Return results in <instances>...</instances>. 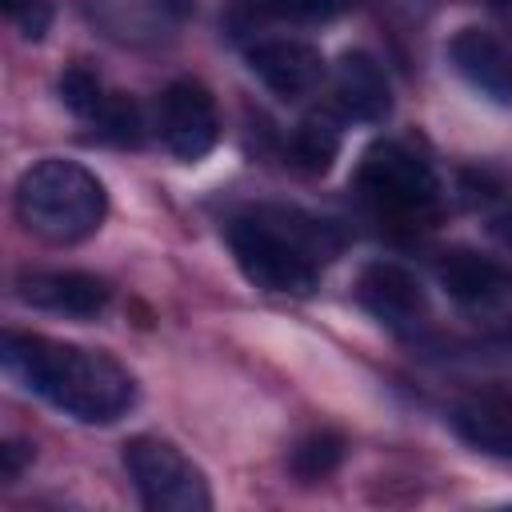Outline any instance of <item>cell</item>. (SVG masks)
Instances as JSON below:
<instances>
[{"mask_svg":"<svg viewBox=\"0 0 512 512\" xmlns=\"http://www.w3.org/2000/svg\"><path fill=\"white\" fill-rule=\"evenodd\" d=\"M4 368L56 404L60 412L84 420V424H112L120 420L132 400L136 384L132 376L104 352L60 344L48 336H28V332H8L4 336Z\"/></svg>","mask_w":512,"mask_h":512,"instance_id":"obj_1","label":"cell"},{"mask_svg":"<svg viewBox=\"0 0 512 512\" xmlns=\"http://www.w3.org/2000/svg\"><path fill=\"white\" fill-rule=\"evenodd\" d=\"M340 232L328 220H312L304 212L264 208L232 220L228 248L240 272L264 288L284 296H308L316 288V268L340 252Z\"/></svg>","mask_w":512,"mask_h":512,"instance_id":"obj_2","label":"cell"},{"mask_svg":"<svg viewBox=\"0 0 512 512\" xmlns=\"http://www.w3.org/2000/svg\"><path fill=\"white\" fill-rule=\"evenodd\" d=\"M16 212L24 228L40 240L76 244L100 228L108 212V192L76 160H40L16 184Z\"/></svg>","mask_w":512,"mask_h":512,"instance_id":"obj_3","label":"cell"},{"mask_svg":"<svg viewBox=\"0 0 512 512\" xmlns=\"http://www.w3.org/2000/svg\"><path fill=\"white\" fill-rule=\"evenodd\" d=\"M356 192L376 216L400 224H424L440 204V184L428 160H420L408 144L396 140H384L364 152L356 168Z\"/></svg>","mask_w":512,"mask_h":512,"instance_id":"obj_4","label":"cell"},{"mask_svg":"<svg viewBox=\"0 0 512 512\" xmlns=\"http://www.w3.org/2000/svg\"><path fill=\"white\" fill-rule=\"evenodd\" d=\"M128 476L152 512H208L212 492L204 472L168 440L160 436H136L124 448Z\"/></svg>","mask_w":512,"mask_h":512,"instance_id":"obj_5","label":"cell"},{"mask_svg":"<svg viewBox=\"0 0 512 512\" xmlns=\"http://www.w3.org/2000/svg\"><path fill=\"white\" fill-rule=\"evenodd\" d=\"M160 136L180 160H200L220 136L216 100L200 80H176L160 96Z\"/></svg>","mask_w":512,"mask_h":512,"instance_id":"obj_6","label":"cell"},{"mask_svg":"<svg viewBox=\"0 0 512 512\" xmlns=\"http://www.w3.org/2000/svg\"><path fill=\"white\" fill-rule=\"evenodd\" d=\"M356 300L392 328H412L428 316V296L420 280L396 260H372L356 276Z\"/></svg>","mask_w":512,"mask_h":512,"instance_id":"obj_7","label":"cell"},{"mask_svg":"<svg viewBox=\"0 0 512 512\" xmlns=\"http://www.w3.org/2000/svg\"><path fill=\"white\" fill-rule=\"evenodd\" d=\"M332 104L348 120L380 124L392 112V88L384 68L368 52H344L332 72Z\"/></svg>","mask_w":512,"mask_h":512,"instance_id":"obj_8","label":"cell"},{"mask_svg":"<svg viewBox=\"0 0 512 512\" xmlns=\"http://www.w3.org/2000/svg\"><path fill=\"white\" fill-rule=\"evenodd\" d=\"M456 72L496 104H512V52L488 28H460L448 44Z\"/></svg>","mask_w":512,"mask_h":512,"instance_id":"obj_9","label":"cell"},{"mask_svg":"<svg viewBox=\"0 0 512 512\" xmlns=\"http://www.w3.org/2000/svg\"><path fill=\"white\" fill-rule=\"evenodd\" d=\"M248 64H252V72L280 100L308 96L324 80V56L312 44H304V40H268V44H256L248 52Z\"/></svg>","mask_w":512,"mask_h":512,"instance_id":"obj_10","label":"cell"},{"mask_svg":"<svg viewBox=\"0 0 512 512\" xmlns=\"http://www.w3.org/2000/svg\"><path fill=\"white\" fill-rule=\"evenodd\" d=\"M452 424L460 440L488 456H512V392L484 388L456 404Z\"/></svg>","mask_w":512,"mask_h":512,"instance_id":"obj_11","label":"cell"},{"mask_svg":"<svg viewBox=\"0 0 512 512\" xmlns=\"http://www.w3.org/2000/svg\"><path fill=\"white\" fill-rule=\"evenodd\" d=\"M20 300L64 316H96L108 304V288L88 272H32L20 280Z\"/></svg>","mask_w":512,"mask_h":512,"instance_id":"obj_12","label":"cell"},{"mask_svg":"<svg viewBox=\"0 0 512 512\" xmlns=\"http://www.w3.org/2000/svg\"><path fill=\"white\" fill-rule=\"evenodd\" d=\"M436 276L444 284V292L460 304H480V300H492L496 288H500V268L480 256V252H468V248H452L436 260Z\"/></svg>","mask_w":512,"mask_h":512,"instance_id":"obj_13","label":"cell"},{"mask_svg":"<svg viewBox=\"0 0 512 512\" xmlns=\"http://www.w3.org/2000/svg\"><path fill=\"white\" fill-rule=\"evenodd\" d=\"M340 152V128L328 116H308L292 136V156L304 172H328Z\"/></svg>","mask_w":512,"mask_h":512,"instance_id":"obj_14","label":"cell"},{"mask_svg":"<svg viewBox=\"0 0 512 512\" xmlns=\"http://www.w3.org/2000/svg\"><path fill=\"white\" fill-rule=\"evenodd\" d=\"M348 0H240V8L256 20H284V24H324L344 12Z\"/></svg>","mask_w":512,"mask_h":512,"instance_id":"obj_15","label":"cell"},{"mask_svg":"<svg viewBox=\"0 0 512 512\" xmlns=\"http://www.w3.org/2000/svg\"><path fill=\"white\" fill-rule=\"evenodd\" d=\"M340 456H344L340 436H332V432H312V436H304V440L292 448V472H296L300 480H320V476H328V472L340 464Z\"/></svg>","mask_w":512,"mask_h":512,"instance_id":"obj_16","label":"cell"},{"mask_svg":"<svg viewBox=\"0 0 512 512\" xmlns=\"http://www.w3.org/2000/svg\"><path fill=\"white\" fill-rule=\"evenodd\" d=\"M60 96H64V104L76 112V116H100V108H104V92H100V80L88 72V68H68L64 76H60Z\"/></svg>","mask_w":512,"mask_h":512,"instance_id":"obj_17","label":"cell"},{"mask_svg":"<svg viewBox=\"0 0 512 512\" xmlns=\"http://www.w3.org/2000/svg\"><path fill=\"white\" fill-rule=\"evenodd\" d=\"M96 120H100L104 136H112L116 144H136L140 140V112L128 96H108Z\"/></svg>","mask_w":512,"mask_h":512,"instance_id":"obj_18","label":"cell"},{"mask_svg":"<svg viewBox=\"0 0 512 512\" xmlns=\"http://www.w3.org/2000/svg\"><path fill=\"white\" fill-rule=\"evenodd\" d=\"M4 16L24 40H44L52 28V0H4Z\"/></svg>","mask_w":512,"mask_h":512,"instance_id":"obj_19","label":"cell"},{"mask_svg":"<svg viewBox=\"0 0 512 512\" xmlns=\"http://www.w3.org/2000/svg\"><path fill=\"white\" fill-rule=\"evenodd\" d=\"M0 456H4V480H16L20 476V468H24V460L32 456V448H24V444H4L0 448Z\"/></svg>","mask_w":512,"mask_h":512,"instance_id":"obj_20","label":"cell"},{"mask_svg":"<svg viewBox=\"0 0 512 512\" xmlns=\"http://www.w3.org/2000/svg\"><path fill=\"white\" fill-rule=\"evenodd\" d=\"M492 232H496V236H500V240H504V244L512 248V212H504V216H500V220L492 224Z\"/></svg>","mask_w":512,"mask_h":512,"instance_id":"obj_21","label":"cell"},{"mask_svg":"<svg viewBox=\"0 0 512 512\" xmlns=\"http://www.w3.org/2000/svg\"><path fill=\"white\" fill-rule=\"evenodd\" d=\"M164 4L176 8V12H188V8H192V0H164Z\"/></svg>","mask_w":512,"mask_h":512,"instance_id":"obj_22","label":"cell"},{"mask_svg":"<svg viewBox=\"0 0 512 512\" xmlns=\"http://www.w3.org/2000/svg\"><path fill=\"white\" fill-rule=\"evenodd\" d=\"M492 4H508V0H492Z\"/></svg>","mask_w":512,"mask_h":512,"instance_id":"obj_23","label":"cell"}]
</instances>
